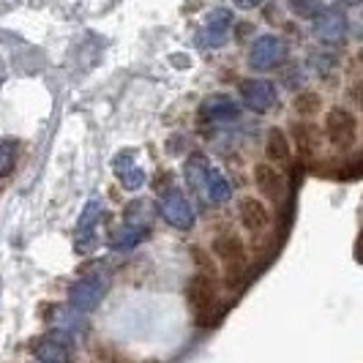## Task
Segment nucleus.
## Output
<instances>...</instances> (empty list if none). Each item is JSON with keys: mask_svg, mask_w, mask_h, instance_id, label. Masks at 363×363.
Here are the masks:
<instances>
[{"mask_svg": "<svg viewBox=\"0 0 363 363\" xmlns=\"http://www.w3.org/2000/svg\"><path fill=\"white\" fill-rule=\"evenodd\" d=\"M109 290V279L101 276V273H93V276H85L79 281H74L72 290H69V306H72L77 314H88L93 311L101 298L107 295Z\"/></svg>", "mask_w": 363, "mask_h": 363, "instance_id": "f257e3e1", "label": "nucleus"}, {"mask_svg": "<svg viewBox=\"0 0 363 363\" xmlns=\"http://www.w3.org/2000/svg\"><path fill=\"white\" fill-rule=\"evenodd\" d=\"M213 252H216V257L224 262L230 284H238V281L243 279V273H246V252H243L240 238H238L235 233H221V235H216V240H213Z\"/></svg>", "mask_w": 363, "mask_h": 363, "instance_id": "f03ea898", "label": "nucleus"}, {"mask_svg": "<svg viewBox=\"0 0 363 363\" xmlns=\"http://www.w3.org/2000/svg\"><path fill=\"white\" fill-rule=\"evenodd\" d=\"M186 301H189L191 311L197 314V323H202V325L211 323V311L216 306V284H213V279L208 273H197L186 287Z\"/></svg>", "mask_w": 363, "mask_h": 363, "instance_id": "7ed1b4c3", "label": "nucleus"}, {"mask_svg": "<svg viewBox=\"0 0 363 363\" xmlns=\"http://www.w3.org/2000/svg\"><path fill=\"white\" fill-rule=\"evenodd\" d=\"M325 131L330 145L336 150H350L358 140V121L352 118V112L342 107H333L325 118Z\"/></svg>", "mask_w": 363, "mask_h": 363, "instance_id": "20e7f679", "label": "nucleus"}, {"mask_svg": "<svg viewBox=\"0 0 363 363\" xmlns=\"http://www.w3.org/2000/svg\"><path fill=\"white\" fill-rule=\"evenodd\" d=\"M287 57V41L279 36H259L252 44V52H249V66L257 72H268L276 63H281Z\"/></svg>", "mask_w": 363, "mask_h": 363, "instance_id": "39448f33", "label": "nucleus"}, {"mask_svg": "<svg viewBox=\"0 0 363 363\" xmlns=\"http://www.w3.org/2000/svg\"><path fill=\"white\" fill-rule=\"evenodd\" d=\"M240 99H243L246 107L255 109V112H271L279 104L276 88L268 79H243L240 82Z\"/></svg>", "mask_w": 363, "mask_h": 363, "instance_id": "423d86ee", "label": "nucleus"}, {"mask_svg": "<svg viewBox=\"0 0 363 363\" xmlns=\"http://www.w3.org/2000/svg\"><path fill=\"white\" fill-rule=\"evenodd\" d=\"M162 218L175 230H191L194 227V208L181 191H169L162 197Z\"/></svg>", "mask_w": 363, "mask_h": 363, "instance_id": "0eeeda50", "label": "nucleus"}, {"mask_svg": "<svg viewBox=\"0 0 363 363\" xmlns=\"http://www.w3.org/2000/svg\"><path fill=\"white\" fill-rule=\"evenodd\" d=\"M314 19V36L323 44H342L347 36V17L339 9H323Z\"/></svg>", "mask_w": 363, "mask_h": 363, "instance_id": "6e6552de", "label": "nucleus"}, {"mask_svg": "<svg viewBox=\"0 0 363 363\" xmlns=\"http://www.w3.org/2000/svg\"><path fill=\"white\" fill-rule=\"evenodd\" d=\"M33 355L41 363H69L72 361V339L60 330L50 333V336H41L33 345Z\"/></svg>", "mask_w": 363, "mask_h": 363, "instance_id": "1a4fd4ad", "label": "nucleus"}, {"mask_svg": "<svg viewBox=\"0 0 363 363\" xmlns=\"http://www.w3.org/2000/svg\"><path fill=\"white\" fill-rule=\"evenodd\" d=\"M233 11L230 9H213L208 17H205V28L200 30L202 44H211V47H221L227 41V33L233 28Z\"/></svg>", "mask_w": 363, "mask_h": 363, "instance_id": "9d476101", "label": "nucleus"}, {"mask_svg": "<svg viewBox=\"0 0 363 363\" xmlns=\"http://www.w3.org/2000/svg\"><path fill=\"white\" fill-rule=\"evenodd\" d=\"M200 115L205 121H211V123H233V121H238V115H240V107H238L230 96L216 93V96H208L202 101Z\"/></svg>", "mask_w": 363, "mask_h": 363, "instance_id": "9b49d317", "label": "nucleus"}, {"mask_svg": "<svg viewBox=\"0 0 363 363\" xmlns=\"http://www.w3.org/2000/svg\"><path fill=\"white\" fill-rule=\"evenodd\" d=\"M238 216H240V224L255 235H262L268 230V224H271L268 208L259 200H255V197H243L238 202Z\"/></svg>", "mask_w": 363, "mask_h": 363, "instance_id": "f8f14e48", "label": "nucleus"}, {"mask_svg": "<svg viewBox=\"0 0 363 363\" xmlns=\"http://www.w3.org/2000/svg\"><path fill=\"white\" fill-rule=\"evenodd\" d=\"M112 169H115V178L121 181L123 189L128 191H137L143 183H145V169L134 162V153L131 150H123L112 159Z\"/></svg>", "mask_w": 363, "mask_h": 363, "instance_id": "ddd939ff", "label": "nucleus"}, {"mask_svg": "<svg viewBox=\"0 0 363 363\" xmlns=\"http://www.w3.org/2000/svg\"><path fill=\"white\" fill-rule=\"evenodd\" d=\"M99 218H101V202L91 200L85 205V211L79 213V221H77V249L79 252H91L93 249Z\"/></svg>", "mask_w": 363, "mask_h": 363, "instance_id": "4468645a", "label": "nucleus"}, {"mask_svg": "<svg viewBox=\"0 0 363 363\" xmlns=\"http://www.w3.org/2000/svg\"><path fill=\"white\" fill-rule=\"evenodd\" d=\"M255 183H257V191L265 194L268 200H281L284 197V178L273 169L271 164L255 167Z\"/></svg>", "mask_w": 363, "mask_h": 363, "instance_id": "2eb2a0df", "label": "nucleus"}, {"mask_svg": "<svg viewBox=\"0 0 363 363\" xmlns=\"http://www.w3.org/2000/svg\"><path fill=\"white\" fill-rule=\"evenodd\" d=\"M202 186H205V194H208L211 202H227L230 194H233V191H230V183L224 181V175L218 172L216 167H208V169H205Z\"/></svg>", "mask_w": 363, "mask_h": 363, "instance_id": "dca6fc26", "label": "nucleus"}, {"mask_svg": "<svg viewBox=\"0 0 363 363\" xmlns=\"http://www.w3.org/2000/svg\"><path fill=\"white\" fill-rule=\"evenodd\" d=\"M265 153H268V159H271V162H276V164H287L292 159L287 134H284L281 128H271V131H268V140H265Z\"/></svg>", "mask_w": 363, "mask_h": 363, "instance_id": "f3484780", "label": "nucleus"}, {"mask_svg": "<svg viewBox=\"0 0 363 363\" xmlns=\"http://www.w3.org/2000/svg\"><path fill=\"white\" fill-rule=\"evenodd\" d=\"M145 235L147 230H143V227H128V224H123L121 230H115L109 235V246L118 249V252H126V249H134L137 243H143Z\"/></svg>", "mask_w": 363, "mask_h": 363, "instance_id": "a211bd4d", "label": "nucleus"}, {"mask_svg": "<svg viewBox=\"0 0 363 363\" xmlns=\"http://www.w3.org/2000/svg\"><path fill=\"white\" fill-rule=\"evenodd\" d=\"M150 218H153V205L145 200H134L126 208V224L128 227H150Z\"/></svg>", "mask_w": 363, "mask_h": 363, "instance_id": "6ab92c4d", "label": "nucleus"}, {"mask_svg": "<svg viewBox=\"0 0 363 363\" xmlns=\"http://www.w3.org/2000/svg\"><path fill=\"white\" fill-rule=\"evenodd\" d=\"M292 128H295V145H298V150L303 156H311L317 150V131H314V126H298L295 123Z\"/></svg>", "mask_w": 363, "mask_h": 363, "instance_id": "aec40b11", "label": "nucleus"}, {"mask_svg": "<svg viewBox=\"0 0 363 363\" xmlns=\"http://www.w3.org/2000/svg\"><path fill=\"white\" fill-rule=\"evenodd\" d=\"M17 164V143L14 140H0V178H6Z\"/></svg>", "mask_w": 363, "mask_h": 363, "instance_id": "412c9836", "label": "nucleus"}, {"mask_svg": "<svg viewBox=\"0 0 363 363\" xmlns=\"http://www.w3.org/2000/svg\"><path fill=\"white\" fill-rule=\"evenodd\" d=\"M320 104H323V99H320V93H314V91L298 93V96H295V101H292V107L298 109L301 115H311V112H317Z\"/></svg>", "mask_w": 363, "mask_h": 363, "instance_id": "4be33fe9", "label": "nucleus"}, {"mask_svg": "<svg viewBox=\"0 0 363 363\" xmlns=\"http://www.w3.org/2000/svg\"><path fill=\"white\" fill-rule=\"evenodd\" d=\"M290 11L303 19H311L323 11V0H290Z\"/></svg>", "mask_w": 363, "mask_h": 363, "instance_id": "5701e85b", "label": "nucleus"}, {"mask_svg": "<svg viewBox=\"0 0 363 363\" xmlns=\"http://www.w3.org/2000/svg\"><path fill=\"white\" fill-rule=\"evenodd\" d=\"M262 0H235V6L238 9H243V11H249V9H257Z\"/></svg>", "mask_w": 363, "mask_h": 363, "instance_id": "b1692460", "label": "nucleus"}, {"mask_svg": "<svg viewBox=\"0 0 363 363\" xmlns=\"http://www.w3.org/2000/svg\"><path fill=\"white\" fill-rule=\"evenodd\" d=\"M339 3H345V6H355V3H361V0H339Z\"/></svg>", "mask_w": 363, "mask_h": 363, "instance_id": "393cba45", "label": "nucleus"}]
</instances>
